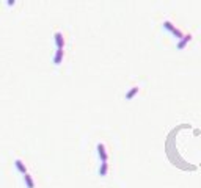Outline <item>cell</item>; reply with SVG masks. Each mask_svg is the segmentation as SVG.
I'll return each mask as SVG.
<instances>
[{
    "label": "cell",
    "mask_w": 201,
    "mask_h": 188,
    "mask_svg": "<svg viewBox=\"0 0 201 188\" xmlns=\"http://www.w3.org/2000/svg\"><path fill=\"white\" fill-rule=\"evenodd\" d=\"M192 39V34H184V38L182 39H179L178 41V44H176V47H178V50H182V49L189 44V41Z\"/></svg>",
    "instance_id": "cell-1"
},
{
    "label": "cell",
    "mask_w": 201,
    "mask_h": 188,
    "mask_svg": "<svg viewBox=\"0 0 201 188\" xmlns=\"http://www.w3.org/2000/svg\"><path fill=\"white\" fill-rule=\"evenodd\" d=\"M53 39H55V44H57L58 49H63L65 47V38H63V34H61L60 31H57L53 34Z\"/></svg>",
    "instance_id": "cell-2"
},
{
    "label": "cell",
    "mask_w": 201,
    "mask_h": 188,
    "mask_svg": "<svg viewBox=\"0 0 201 188\" xmlns=\"http://www.w3.org/2000/svg\"><path fill=\"white\" fill-rule=\"evenodd\" d=\"M98 152H99V158H101V162H107V151H105V146H104L102 143L98 144Z\"/></svg>",
    "instance_id": "cell-3"
},
{
    "label": "cell",
    "mask_w": 201,
    "mask_h": 188,
    "mask_svg": "<svg viewBox=\"0 0 201 188\" xmlns=\"http://www.w3.org/2000/svg\"><path fill=\"white\" fill-rule=\"evenodd\" d=\"M63 55H65L63 49H57V52H55V55H53V64L58 66L61 63V60H63Z\"/></svg>",
    "instance_id": "cell-4"
},
{
    "label": "cell",
    "mask_w": 201,
    "mask_h": 188,
    "mask_svg": "<svg viewBox=\"0 0 201 188\" xmlns=\"http://www.w3.org/2000/svg\"><path fill=\"white\" fill-rule=\"evenodd\" d=\"M14 165H16V168H17V171H19V172L27 174V166L24 165V162H22L20 158H16V160H14Z\"/></svg>",
    "instance_id": "cell-5"
},
{
    "label": "cell",
    "mask_w": 201,
    "mask_h": 188,
    "mask_svg": "<svg viewBox=\"0 0 201 188\" xmlns=\"http://www.w3.org/2000/svg\"><path fill=\"white\" fill-rule=\"evenodd\" d=\"M138 89H140L138 86H134V88H130L129 91L126 93V100H130V99H132V97H135V96H137V93H138Z\"/></svg>",
    "instance_id": "cell-6"
},
{
    "label": "cell",
    "mask_w": 201,
    "mask_h": 188,
    "mask_svg": "<svg viewBox=\"0 0 201 188\" xmlns=\"http://www.w3.org/2000/svg\"><path fill=\"white\" fill-rule=\"evenodd\" d=\"M24 180H25V185H27V188H35V182H33V179H32V176L29 172L27 174H24Z\"/></svg>",
    "instance_id": "cell-7"
},
{
    "label": "cell",
    "mask_w": 201,
    "mask_h": 188,
    "mask_svg": "<svg viewBox=\"0 0 201 188\" xmlns=\"http://www.w3.org/2000/svg\"><path fill=\"white\" fill-rule=\"evenodd\" d=\"M107 169H108V163L107 162H104V163H101V168H99V176H105L107 174Z\"/></svg>",
    "instance_id": "cell-8"
},
{
    "label": "cell",
    "mask_w": 201,
    "mask_h": 188,
    "mask_svg": "<svg viewBox=\"0 0 201 188\" xmlns=\"http://www.w3.org/2000/svg\"><path fill=\"white\" fill-rule=\"evenodd\" d=\"M163 28H165V30H168V31H173V30L176 28V27L173 25L170 20H165V22H163Z\"/></svg>",
    "instance_id": "cell-9"
},
{
    "label": "cell",
    "mask_w": 201,
    "mask_h": 188,
    "mask_svg": "<svg viewBox=\"0 0 201 188\" xmlns=\"http://www.w3.org/2000/svg\"><path fill=\"white\" fill-rule=\"evenodd\" d=\"M171 33H173V34H175V36H176V38H179V39H182V38H184V34H182V31H181V30H178V28H175V30H173Z\"/></svg>",
    "instance_id": "cell-10"
}]
</instances>
